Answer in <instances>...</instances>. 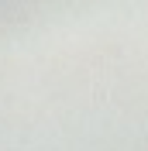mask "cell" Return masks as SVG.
<instances>
[]
</instances>
